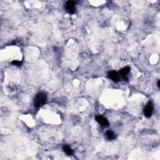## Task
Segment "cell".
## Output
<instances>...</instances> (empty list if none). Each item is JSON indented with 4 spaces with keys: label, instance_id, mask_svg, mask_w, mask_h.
<instances>
[{
    "label": "cell",
    "instance_id": "obj_1",
    "mask_svg": "<svg viewBox=\"0 0 160 160\" xmlns=\"http://www.w3.org/2000/svg\"><path fill=\"white\" fill-rule=\"evenodd\" d=\"M47 101V95L45 93H39L35 96L34 99V105L36 108H39L44 105Z\"/></svg>",
    "mask_w": 160,
    "mask_h": 160
},
{
    "label": "cell",
    "instance_id": "obj_2",
    "mask_svg": "<svg viewBox=\"0 0 160 160\" xmlns=\"http://www.w3.org/2000/svg\"><path fill=\"white\" fill-rule=\"evenodd\" d=\"M76 3L73 1H68L65 3V8L66 11L69 14H74L76 11Z\"/></svg>",
    "mask_w": 160,
    "mask_h": 160
},
{
    "label": "cell",
    "instance_id": "obj_3",
    "mask_svg": "<svg viewBox=\"0 0 160 160\" xmlns=\"http://www.w3.org/2000/svg\"><path fill=\"white\" fill-rule=\"evenodd\" d=\"M153 111V106L152 103L149 101L144 108L143 113H144V115L146 118H149L151 116Z\"/></svg>",
    "mask_w": 160,
    "mask_h": 160
},
{
    "label": "cell",
    "instance_id": "obj_4",
    "mask_svg": "<svg viewBox=\"0 0 160 160\" xmlns=\"http://www.w3.org/2000/svg\"><path fill=\"white\" fill-rule=\"evenodd\" d=\"M95 119L96 121L102 126L107 127V126H109L108 120L105 117H104V116H103L102 115H97L95 117Z\"/></svg>",
    "mask_w": 160,
    "mask_h": 160
},
{
    "label": "cell",
    "instance_id": "obj_5",
    "mask_svg": "<svg viewBox=\"0 0 160 160\" xmlns=\"http://www.w3.org/2000/svg\"><path fill=\"white\" fill-rule=\"evenodd\" d=\"M108 77L112 81L115 82H118L120 80V76L118 72L115 71H111L108 73Z\"/></svg>",
    "mask_w": 160,
    "mask_h": 160
},
{
    "label": "cell",
    "instance_id": "obj_6",
    "mask_svg": "<svg viewBox=\"0 0 160 160\" xmlns=\"http://www.w3.org/2000/svg\"><path fill=\"white\" fill-rule=\"evenodd\" d=\"M129 71H130L129 67L123 68L119 71V75L120 76V77H121L123 79L126 80V81H128V79L126 76H127V75L129 73Z\"/></svg>",
    "mask_w": 160,
    "mask_h": 160
},
{
    "label": "cell",
    "instance_id": "obj_7",
    "mask_svg": "<svg viewBox=\"0 0 160 160\" xmlns=\"http://www.w3.org/2000/svg\"><path fill=\"white\" fill-rule=\"evenodd\" d=\"M63 151H64L66 154L69 156H71L73 154V150L68 145L63 146Z\"/></svg>",
    "mask_w": 160,
    "mask_h": 160
},
{
    "label": "cell",
    "instance_id": "obj_8",
    "mask_svg": "<svg viewBox=\"0 0 160 160\" xmlns=\"http://www.w3.org/2000/svg\"><path fill=\"white\" fill-rule=\"evenodd\" d=\"M106 137L109 140H113L115 139L116 136L114 132L112 131H108L106 133Z\"/></svg>",
    "mask_w": 160,
    "mask_h": 160
},
{
    "label": "cell",
    "instance_id": "obj_9",
    "mask_svg": "<svg viewBox=\"0 0 160 160\" xmlns=\"http://www.w3.org/2000/svg\"><path fill=\"white\" fill-rule=\"evenodd\" d=\"M11 63L15 66H21V65H22V61H17V60H13V61L11 62Z\"/></svg>",
    "mask_w": 160,
    "mask_h": 160
},
{
    "label": "cell",
    "instance_id": "obj_10",
    "mask_svg": "<svg viewBox=\"0 0 160 160\" xmlns=\"http://www.w3.org/2000/svg\"><path fill=\"white\" fill-rule=\"evenodd\" d=\"M157 85L158 86V88H160V83H159V80H158V83H157Z\"/></svg>",
    "mask_w": 160,
    "mask_h": 160
}]
</instances>
